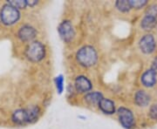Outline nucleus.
Instances as JSON below:
<instances>
[{
  "instance_id": "f257e3e1",
  "label": "nucleus",
  "mask_w": 157,
  "mask_h": 129,
  "mask_svg": "<svg viewBox=\"0 0 157 129\" xmlns=\"http://www.w3.org/2000/svg\"><path fill=\"white\" fill-rule=\"evenodd\" d=\"M77 61L85 67H90L95 65L98 55L96 50L91 45H85L77 51L76 54Z\"/></svg>"
},
{
  "instance_id": "f03ea898",
  "label": "nucleus",
  "mask_w": 157,
  "mask_h": 129,
  "mask_svg": "<svg viewBox=\"0 0 157 129\" xmlns=\"http://www.w3.org/2000/svg\"><path fill=\"white\" fill-rule=\"evenodd\" d=\"M39 108L38 107H31L26 109H18L12 114V121L17 124H25L33 122L39 117Z\"/></svg>"
},
{
  "instance_id": "7ed1b4c3",
  "label": "nucleus",
  "mask_w": 157,
  "mask_h": 129,
  "mask_svg": "<svg viewBox=\"0 0 157 129\" xmlns=\"http://www.w3.org/2000/svg\"><path fill=\"white\" fill-rule=\"evenodd\" d=\"M45 46L39 41L32 42L25 49V56L32 62H39L45 58Z\"/></svg>"
},
{
  "instance_id": "20e7f679",
  "label": "nucleus",
  "mask_w": 157,
  "mask_h": 129,
  "mask_svg": "<svg viewBox=\"0 0 157 129\" xmlns=\"http://www.w3.org/2000/svg\"><path fill=\"white\" fill-rule=\"evenodd\" d=\"M20 17L19 11L9 4H6L3 6L0 11L1 21L6 25H11L18 21Z\"/></svg>"
},
{
  "instance_id": "39448f33",
  "label": "nucleus",
  "mask_w": 157,
  "mask_h": 129,
  "mask_svg": "<svg viewBox=\"0 0 157 129\" xmlns=\"http://www.w3.org/2000/svg\"><path fill=\"white\" fill-rule=\"evenodd\" d=\"M118 117L120 123L125 128L130 129L135 126V116L131 110L126 107H120L118 109Z\"/></svg>"
},
{
  "instance_id": "423d86ee",
  "label": "nucleus",
  "mask_w": 157,
  "mask_h": 129,
  "mask_svg": "<svg viewBox=\"0 0 157 129\" xmlns=\"http://www.w3.org/2000/svg\"><path fill=\"white\" fill-rule=\"evenodd\" d=\"M58 32L62 40L66 43L73 41L75 37V31L73 28L72 23L68 20H65L59 25Z\"/></svg>"
},
{
  "instance_id": "0eeeda50",
  "label": "nucleus",
  "mask_w": 157,
  "mask_h": 129,
  "mask_svg": "<svg viewBox=\"0 0 157 129\" xmlns=\"http://www.w3.org/2000/svg\"><path fill=\"white\" fill-rule=\"evenodd\" d=\"M139 46L140 51L145 54H151L156 48L155 39L152 34L144 35L139 41Z\"/></svg>"
},
{
  "instance_id": "6e6552de",
  "label": "nucleus",
  "mask_w": 157,
  "mask_h": 129,
  "mask_svg": "<svg viewBox=\"0 0 157 129\" xmlns=\"http://www.w3.org/2000/svg\"><path fill=\"white\" fill-rule=\"evenodd\" d=\"M140 81L142 85L146 87H153L156 84L157 81V73L155 71H154L152 68L147 70L146 72H144L143 74L141 75Z\"/></svg>"
},
{
  "instance_id": "1a4fd4ad",
  "label": "nucleus",
  "mask_w": 157,
  "mask_h": 129,
  "mask_svg": "<svg viewBox=\"0 0 157 129\" xmlns=\"http://www.w3.org/2000/svg\"><path fill=\"white\" fill-rule=\"evenodd\" d=\"M17 35H18V38L22 41L28 42V41L33 40L36 37L37 32L33 27H32L30 25H24L19 29Z\"/></svg>"
},
{
  "instance_id": "9d476101",
  "label": "nucleus",
  "mask_w": 157,
  "mask_h": 129,
  "mask_svg": "<svg viewBox=\"0 0 157 129\" xmlns=\"http://www.w3.org/2000/svg\"><path fill=\"white\" fill-rule=\"evenodd\" d=\"M75 88L78 93H87L92 89V83L85 76H78L75 79Z\"/></svg>"
},
{
  "instance_id": "9b49d317",
  "label": "nucleus",
  "mask_w": 157,
  "mask_h": 129,
  "mask_svg": "<svg viewBox=\"0 0 157 129\" xmlns=\"http://www.w3.org/2000/svg\"><path fill=\"white\" fill-rule=\"evenodd\" d=\"M135 101L137 106L140 107H145L148 106V104L150 102V95L147 93L146 91L140 90L135 93Z\"/></svg>"
},
{
  "instance_id": "f8f14e48",
  "label": "nucleus",
  "mask_w": 157,
  "mask_h": 129,
  "mask_svg": "<svg viewBox=\"0 0 157 129\" xmlns=\"http://www.w3.org/2000/svg\"><path fill=\"white\" fill-rule=\"evenodd\" d=\"M99 107L102 112L106 114H113L115 112V106L113 101H112L109 99L103 98L100 103H99Z\"/></svg>"
},
{
  "instance_id": "ddd939ff",
  "label": "nucleus",
  "mask_w": 157,
  "mask_h": 129,
  "mask_svg": "<svg viewBox=\"0 0 157 129\" xmlns=\"http://www.w3.org/2000/svg\"><path fill=\"white\" fill-rule=\"evenodd\" d=\"M157 25V18L156 17H151V16H147L145 15L143 18L141 19L140 26L141 28L145 31H151Z\"/></svg>"
},
{
  "instance_id": "4468645a",
  "label": "nucleus",
  "mask_w": 157,
  "mask_h": 129,
  "mask_svg": "<svg viewBox=\"0 0 157 129\" xmlns=\"http://www.w3.org/2000/svg\"><path fill=\"white\" fill-rule=\"evenodd\" d=\"M85 101L90 106H95L99 105L100 101L103 99V95L100 92H94L89 93L85 96Z\"/></svg>"
},
{
  "instance_id": "2eb2a0df",
  "label": "nucleus",
  "mask_w": 157,
  "mask_h": 129,
  "mask_svg": "<svg viewBox=\"0 0 157 129\" xmlns=\"http://www.w3.org/2000/svg\"><path fill=\"white\" fill-rule=\"evenodd\" d=\"M115 6L118 10L122 12H128L131 10V6L129 4V1L127 0H120L115 3Z\"/></svg>"
},
{
  "instance_id": "dca6fc26",
  "label": "nucleus",
  "mask_w": 157,
  "mask_h": 129,
  "mask_svg": "<svg viewBox=\"0 0 157 129\" xmlns=\"http://www.w3.org/2000/svg\"><path fill=\"white\" fill-rule=\"evenodd\" d=\"M55 85L59 94H61L64 91V77L63 75L59 74L55 78Z\"/></svg>"
},
{
  "instance_id": "f3484780",
  "label": "nucleus",
  "mask_w": 157,
  "mask_h": 129,
  "mask_svg": "<svg viewBox=\"0 0 157 129\" xmlns=\"http://www.w3.org/2000/svg\"><path fill=\"white\" fill-rule=\"evenodd\" d=\"M8 4L11 5L13 7H15L16 9H24L27 6L26 4V1H24V0H11V1H8Z\"/></svg>"
},
{
  "instance_id": "a211bd4d",
  "label": "nucleus",
  "mask_w": 157,
  "mask_h": 129,
  "mask_svg": "<svg viewBox=\"0 0 157 129\" xmlns=\"http://www.w3.org/2000/svg\"><path fill=\"white\" fill-rule=\"evenodd\" d=\"M129 4L131 6V8H135V9H140L142 7L146 6L147 4V0H130Z\"/></svg>"
},
{
  "instance_id": "6ab92c4d",
  "label": "nucleus",
  "mask_w": 157,
  "mask_h": 129,
  "mask_svg": "<svg viewBox=\"0 0 157 129\" xmlns=\"http://www.w3.org/2000/svg\"><path fill=\"white\" fill-rule=\"evenodd\" d=\"M145 15L151 16V17H156L157 18V4H153L147 8Z\"/></svg>"
},
{
  "instance_id": "aec40b11",
  "label": "nucleus",
  "mask_w": 157,
  "mask_h": 129,
  "mask_svg": "<svg viewBox=\"0 0 157 129\" xmlns=\"http://www.w3.org/2000/svg\"><path fill=\"white\" fill-rule=\"evenodd\" d=\"M148 114H149V117L152 120H157V104H154L150 107Z\"/></svg>"
},
{
  "instance_id": "412c9836",
  "label": "nucleus",
  "mask_w": 157,
  "mask_h": 129,
  "mask_svg": "<svg viewBox=\"0 0 157 129\" xmlns=\"http://www.w3.org/2000/svg\"><path fill=\"white\" fill-rule=\"evenodd\" d=\"M152 69L154 71H155L157 73V57H155L153 60V63H152Z\"/></svg>"
},
{
  "instance_id": "4be33fe9",
  "label": "nucleus",
  "mask_w": 157,
  "mask_h": 129,
  "mask_svg": "<svg viewBox=\"0 0 157 129\" xmlns=\"http://www.w3.org/2000/svg\"><path fill=\"white\" fill-rule=\"evenodd\" d=\"M26 4H27V6H31V7H33L34 6L38 5V1H35V0H33V1H26Z\"/></svg>"
}]
</instances>
